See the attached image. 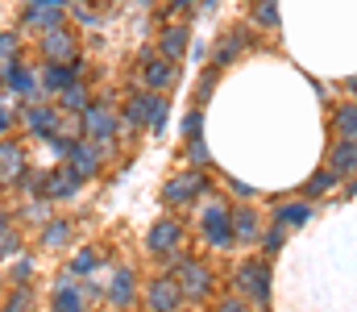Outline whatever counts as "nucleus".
<instances>
[{
  "instance_id": "33",
  "label": "nucleus",
  "mask_w": 357,
  "mask_h": 312,
  "mask_svg": "<svg viewBox=\"0 0 357 312\" xmlns=\"http://www.w3.org/2000/svg\"><path fill=\"white\" fill-rule=\"evenodd\" d=\"M4 312H33V292H29V283H25V288H13V296L4 300Z\"/></svg>"
},
{
  "instance_id": "6",
  "label": "nucleus",
  "mask_w": 357,
  "mask_h": 312,
  "mask_svg": "<svg viewBox=\"0 0 357 312\" xmlns=\"http://www.w3.org/2000/svg\"><path fill=\"white\" fill-rule=\"evenodd\" d=\"M59 121H63V112L46 101H25V108H21L25 133H33V138H42V142H50V138L59 133Z\"/></svg>"
},
{
  "instance_id": "40",
  "label": "nucleus",
  "mask_w": 357,
  "mask_h": 312,
  "mask_svg": "<svg viewBox=\"0 0 357 312\" xmlns=\"http://www.w3.org/2000/svg\"><path fill=\"white\" fill-rule=\"evenodd\" d=\"M229 188H233V192H237V196H245V200H254V196H258V192H254V188H250V184H237V179H229Z\"/></svg>"
},
{
  "instance_id": "8",
  "label": "nucleus",
  "mask_w": 357,
  "mask_h": 312,
  "mask_svg": "<svg viewBox=\"0 0 357 312\" xmlns=\"http://www.w3.org/2000/svg\"><path fill=\"white\" fill-rule=\"evenodd\" d=\"M104 158H108V150H104L100 142H91V138H75L63 163H67V167H71V171H75L79 179H91V175H96V171L104 167Z\"/></svg>"
},
{
  "instance_id": "28",
  "label": "nucleus",
  "mask_w": 357,
  "mask_h": 312,
  "mask_svg": "<svg viewBox=\"0 0 357 312\" xmlns=\"http://www.w3.org/2000/svg\"><path fill=\"white\" fill-rule=\"evenodd\" d=\"M96 267H100V250H96V246H84V250L71 258V275H91Z\"/></svg>"
},
{
  "instance_id": "23",
  "label": "nucleus",
  "mask_w": 357,
  "mask_h": 312,
  "mask_svg": "<svg viewBox=\"0 0 357 312\" xmlns=\"http://www.w3.org/2000/svg\"><path fill=\"white\" fill-rule=\"evenodd\" d=\"M59 104H63V112H75V117H79V112H84V108L91 104L88 84H84V80H71V84L59 92Z\"/></svg>"
},
{
  "instance_id": "36",
  "label": "nucleus",
  "mask_w": 357,
  "mask_h": 312,
  "mask_svg": "<svg viewBox=\"0 0 357 312\" xmlns=\"http://www.w3.org/2000/svg\"><path fill=\"white\" fill-rule=\"evenodd\" d=\"M199 129H204V108H191L183 117V138H199Z\"/></svg>"
},
{
  "instance_id": "15",
  "label": "nucleus",
  "mask_w": 357,
  "mask_h": 312,
  "mask_svg": "<svg viewBox=\"0 0 357 312\" xmlns=\"http://www.w3.org/2000/svg\"><path fill=\"white\" fill-rule=\"evenodd\" d=\"M233 237H237V246H258L262 242V216L250 205H233Z\"/></svg>"
},
{
  "instance_id": "24",
  "label": "nucleus",
  "mask_w": 357,
  "mask_h": 312,
  "mask_svg": "<svg viewBox=\"0 0 357 312\" xmlns=\"http://www.w3.org/2000/svg\"><path fill=\"white\" fill-rule=\"evenodd\" d=\"M25 25L29 29H42V34H50V29H59L63 25V8H25Z\"/></svg>"
},
{
  "instance_id": "12",
  "label": "nucleus",
  "mask_w": 357,
  "mask_h": 312,
  "mask_svg": "<svg viewBox=\"0 0 357 312\" xmlns=\"http://www.w3.org/2000/svg\"><path fill=\"white\" fill-rule=\"evenodd\" d=\"M245 46H254V29H250V25L229 29V34L220 38V46H216V54H212V67H216V71H225V67H229V63H233Z\"/></svg>"
},
{
  "instance_id": "49",
  "label": "nucleus",
  "mask_w": 357,
  "mask_h": 312,
  "mask_svg": "<svg viewBox=\"0 0 357 312\" xmlns=\"http://www.w3.org/2000/svg\"><path fill=\"white\" fill-rule=\"evenodd\" d=\"M212 4H216V0H204V8H212Z\"/></svg>"
},
{
  "instance_id": "44",
  "label": "nucleus",
  "mask_w": 357,
  "mask_h": 312,
  "mask_svg": "<svg viewBox=\"0 0 357 312\" xmlns=\"http://www.w3.org/2000/svg\"><path fill=\"white\" fill-rule=\"evenodd\" d=\"M8 67H13V59H0V88H8Z\"/></svg>"
},
{
  "instance_id": "38",
  "label": "nucleus",
  "mask_w": 357,
  "mask_h": 312,
  "mask_svg": "<svg viewBox=\"0 0 357 312\" xmlns=\"http://www.w3.org/2000/svg\"><path fill=\"white\" fill-rule=\"evenodd\" d=\"M216 75H220V71L212 67V71H208V75L199 80V92H195V101H199V104H204V101H208V96H212V88H216Z\"/></svg>"
},
{
  "instance_id": "3",
  "label": "nucleus",
  "mask_w": 357,
  "mask_h": 312,
  "mask_svg": "<svg viewBox=\"0 0 357 312\" xmlns=\"http://www.w3.org/2000/svg\"><path fill=\"white\" fill-rule=\"evenodd\" d=\"M199 233H204V242L212 246V250H233L237 246V237H233V208L225 205H204L199 208Z\"/></svg>"
},
{
  "instance_id": "42",
  "label": "nucleus",
  "mask_w": 357,
  "mask_h": 312,
  "mask_svg": "<svg viewBox=\"0 0 357 312\" xmlns=\"http://www.w3.org/2000/svg\"><path fill=\"white\" fill-rule=\"evenodd\" d=\"M33 8H67V0H29Z\"/></svg>"
},
{
  "instance_id": "4",
  "label": "nucleus",
  "mask_w": 357,
  "mask_h": 312,
  "mask_svg": "<svg viewBox=\"0 0 357 312\" xmlns=\"http://www.w3.org/2000/svg\"><path fill=\"white\" fill-rule=\"evenodd\" d=\"M79 121H84V138L100 142L104 150H112V142H116V129H121V117L112 112L108 96H104V101H96V104H88V108L79 112Z\"/></svg>"
},
{
  "instance_id": "22",
  "label": "nucleus",
  "mask_w": 357,
  "mask_h": 312,
  "mask_svg": "<svg viewBox=\"0 0 357 312\" xmlns=\"http://www.w3.org/2000/svg\"><path fill=\"white\" fill-rule=\"evenodd\" d=\"M274 221H278V225H287V229H299V225H307V221H312V205H307V200L278 205V208H274Z\"/></svg>"
},
{
  "instance_id": "20",
  "label": "nucleus",
  "mask_w": 357,
  "mask_h": 312,
  "mask_svg": "<svg viewBox=\"0 0 357 312\" xmlns=\"http://www.w3.org/2000/svg\"><path fill=\"white\" fill-rule=\"evenodd\" d=\"M183 50H187V25H167L162 34H158V54L162 59H171V63H178L183 59Z\"/></svg>"
},
{
  "instance_id": "13",
  "label": "nucleus",
  "mask_w": 357,
  "mask_h": 312,
  "mask_svg": "<svg viewBox=\"0 0 357 312\" xmlns=\"http://www.w3.org/2000/svg\"><path fill=\"white\" fill-rule=\"evenodd\" d=\"M108 304L121 309V312L137 304V279H133L129 267H116V271H112V279H108Z\"/></svg>"
},
{
  "instance_id": "19",
  "label": "nucleus",
  "mask_w": 357,
  "mask_h": 312,
  "mask_svg": "<svg viewBox=\"0 0 357 312\" xmlns=\"http://www.w3.org/2000/svg\"><path fill=\"white\" fill-rule=\"evenodd\" d=\"M333 133H337V142H357V101L333 108Z\"/></svg>"
},
{
  "instance_id": "25",
  "label": "nucleus",
  "mask_w": 357,
  "mask_h": 312,
  "mask_svg": "<svg viewBox=\"0 0 357 312\" xmlns=\"http://www.w3.org/2000/svg\"><path fill=\"white\" fill-rule=\"evenodd\" d=\"M13 188H17L25 200H33V196H42V188H46V175H42L38 167H25V171L13 179Z\"/></svg>"
},
{
  "instance_id": "35",
  "label": "nucleus",
  "mask_w": 357,
  "mask_h": 312,
  "mask_svg": "<svg viewBox=\"0 0 357 312\" xmlns=\"http://www.w3.org/2000/svg\"><path fill=\"white\" fill-rule=\"evenodd\" d=\"M33 271H38V262H33V258H25V254H21V258H17V262H13V283H17V288H25V283H29V279H33Z\"/></svg>"
},
{
  "instance_id": "34",
  "label": "nucleus",
  "mask_w": 357,
  "mask_h": 312,
  "mask_svg": "<svg viewBox=\"0 0 357 312\" xmlns=\"http://www.w3.org/2000/svg\"><path fill=\"white\" fill-rule=\"evenodd\" d=\"M187 158H191V167H208V163H212L204 138H187Z\"/></svg>"
},
{
  "instance_id": "7",
  "label": "nucleus",
  "mask_w": 357,
  "mask_h": 312,
  "mask_svg": "<svg viewBox=\"0 0 357 312\" xmlns=\"http://www.w3.org/2000/svg\"><path fill=\"white\" fill-rule=\"evenodd\" d=\"M183 288H178V279L167 271V275H154L150 283H146V309L150 312H178L183 309Z\"/></svg>"
},
{
  "instance_id": "47",
  "label": "nucleus",
  "mask_w": 357,
  "mask_h": 312,
  "mask_svg": "<svg viewBox=\"0 0 357 312\" xmlns=\"http://www.w3.org/2000/svg\"><path fill=\"white\" fill-rule=\"evenodd\" d=\"M0 229H8V212H0Z\"/></svg>"
},
{
  "instance_id": "48",
  "label": "nucleus",
  "mask_w": 357,
  "mask_h": 312,
  "mask_svg": "<svg viewBox=\"0 0 357 312\" xmlns=\"http://www.w3.org/2000/svg\"><path fill=\"white\" fill-rule=\"evenodd\" d=\"M349 196H357V179H354V184H349Z\"/></svg>"
},
{
  "instance_id": "37",
  "label": "nucleus",
  "mask_w": 357,
  "mask_h": 312,
  "mask_svg": "<svg viewBox=\"0 0 357 312\" xmlns=\"http://www.w3.org/2000/svg\"><path fill=\"white\" fill-rule=\"evenodd\" d=\"M216 312H250V300H245V296H225V300L216 304Z\"/></svg>"
},
{
  "instance_id": "26",
  "label": "nucleus",
  "mask_w": 357,
  "mask_h": 312,
  "mask_svg": "<svg viewBox=\"0 0 357 312\" xmlns=\"http://www.w3.org/2000/svg\"><path fill=\"white\" fill-rule=\"evenodd\" d=\"M71 242V221H46L42 225V246L46 250H63Z\"/></svg>"
},
{
  "instance_id": "1",
  "label": "nucleus",
  "mask_w": 357,
  "mask_h": 312,
  "mask_svg": "<svg viewBox=\"0 0 357 312\" xmlns=\"http://www.w3.org/2000/svg\"><path fill=\"white\" fill-rule=\"evenodd\" d=\"M233 288H237V296H245L250 304L270 309V288H274V279H270V262L266 258H245V262H237V271H233Z\"/></svg>"
},
{
  "instance_id": "14",
  "label": "nucleus",
  "mask_w": 357,
  "mask_h": 312,
  "mask_svg": "<svg viewBox=\"0 0 357 312\" xmlns=\"http://www.w3.org/2000/svg\"><path fill=\"white\" fill-rule=\"evenodd\" d=\"M178 242H183L178 221H158V225L146 233V250H150V254H158V258H171V254L178 250Z\"/></svg>"
},
{
  "instance_id": "32",
  "label": "nucleus",
  "mask_w": 357,
  "mask_h": 312,
  "mask_svg": "<svg viewBox=\"0 0 357 312\" xmlns=\"http://www.w3.org/2000/svg\"><path fill=\"white\" fill-rule=\"evenodd\" d=\"M17 254H21V233L8 225V229H0V262H8Z\"/></svg>"
},
{
  "instance_id": "41",
  "label": "nucleus",
  "mask_w": 357,
  "mask_h": 312,
  "mask_svg": "<svg viewBox=\"0 0 357 312\" xmlns=\"http://www.w3.org/2000/svg\"><path fill=\"white\" fill-rule=\"evenodd\" d=\"M75 17H79L84 25H91V21H96V13H91L88 4H75Z\"/></svg>"
},
{
  "instance_id": "11",
  "label": "nucleus",
  "mask_w": 357,
  "mask_h": 312,
  "mask_svg": "<svg viewBox=\"0 0 357 312\" xmlns=\"http://www.w3.org/2000/svg\"><path fill=\"white\" fill-rule=\"evenodd\" d=\"M142 84H146L150 92H171L178 84V63L162 59V54L146 59V63H142Z\"/></svg>"
},
{
  "instance_id": "51",
  "label": "nucleus",
  "mask_w": 357,
  "mask_h": 312,
  "mask_svg": "<svg viewBox=\"0 0 357 312\" xmlns=\"http://www.w3.org/2000/svg\"><path fill=\"white\" fill-rule=\"evenodd\" d=\"M0 192H4V179H0Z\"/></svg>"
},
{
  "instance_id": "45",
  "label": "nucleus",
  "mask_w": 357,
  "mask_h": 312,
  "mask_svg": "<svg viewBox=\"0 0 357 312\" xmlns=\"http://www.w3.org/2000/svg\"><path fill=\"white\" fill-rule=\"evenodd\" d=\"M171 4H175L178 13H187V8H195V0H171Z\"/></svg>"
},
{
  "instance_id": "29",
  "label": "nucleus",
  "mask_w": 357,
  "mask_h": 312,
  "mask_svg": "<svg viewBox=\"0 0 357 312\" xmlns=\"http://www.w3.org/2000/svg\"><path fill=\"white\" fill-rule=\"evenodd\" d=\"M254 21L262 29H278V0H254Z\"/></svg>"
},
{
  "instance_id": "5",
  "label": "nucleus",
  "mask_w": 357,
  "mask_h": 312,
  "mask_svg": "<svg viewBox=\"0 0 357 312\" xmlns=\"http://www.w3.org/2000/svg\"><path fill=\"white\" fill-rule=\"evenodd\" d=\"M204 192H208V175H204V167H191V171H178L167 179L162 200L167 205H195Z\"/></svg>"
},
{
  "instance_id": "10",
  "label": "nucleus",
  "mask_w": 357,
  "mask_h": 312,
  "mask_svg": "<svg viewBox=\"0 0 357 312\" xmlns=\"http://www.w3.org/2000/svg\"><path fill=\"white\" fill-rule=\"evenodd\" d=\"M79 188H84V179H79L71 167H54V171L46 175L42 200H50V205H63V200H75V196H79Z\"/></svg>"
},
{
  "instance_id": "17",
  "label": "nucleus",
  "mask_w": 357,
  "mask_h": 312,
  "mask_svg": "<svg viewBox=\"0 0 357 312\" xmlns=\"http://www.w3.org/2000/svg\"><path fill=\"white\" fill-rule=\"evenodd\" d=\"M29 163H25V150H21V142H13V138H0V179L4 184H13L21 171H25Z\"/></svg>"
},
{
  "instance_id": "52",
  "label": "nucleus",
  "mask_w": 357,
  "mask_h": 312,
  "mask_svg": "<svg viewBox=\"0 0 357 312\" xmlns=\"http://www.w3.org/2000/svg\"><path fill=\"white\" fill-rule=\"evenodd\" d=\"M112 312H121V309H112Z\"/></svg>"
},
{
  "instance_id": "30",
  "label": "nucleus",
  "mask_w": 357,
  "mask_h": 312,
  "mask_svg": "<svg viewBox=\"0 0 357 312\" xmlns=\"http://www.w3.org/2000/svg\"><path fill=\"white\" fill-rule=\"evenodd\" d=\"M21 221H29V225H46L50 221V200H25V208H21Z\"/></svg>"
},
{
  "instance_id": "21",
  "label": "nucleus",
  "mask_w": 357,
  "mask_h": 312,
  "mask_svg": "<svg viewBox=\"0 0 357 312\" xmlns=\"http://www.w3.org/2000/svg\"><path fill=\"white\" fill-rule=\"evenodd\" d=\"M50 309L54 312H84V292H79L75 283H54Z\"/></svg>"
},
{
  "instance_id": "43",
  "label": "nucleus",
  "mask_w": 357,
  "mask_h": 312,
  "mask_svg": "<svg viewBox=\"0 0 357 312\" xmlns=\"http://www.w3.org/2000/svg\"><path fill=\"white\" fill-rule=\"evenodd\" d=\"M8 129H13V112H8V108H0V138H4Z\"/></svg>"
},
{
  "instance_id": "39",
  "label": "nucleus",
  "mask_w": 357,
  "mask_h": 312,
  "mask_svg": "<svg viewBox=\"0 0 357 312\" xmlns=\"http://www.w3.org/2000/svg\"><path fill=\"white\" fill-rule=\"evenodd\" d=\"M0 59H17V34H0Z\"/></svg>"
},
{
  "instance_id": "9",
  "label": "nucleus",
  "mask_w": 357,
  "mask_h": 312,
  "mask_svg": "<svg viewBox=\"0 0 357 312\" xmlns=\"http://www.w3.org/2000/svg\"><path fill=\"white\" fill-rule=\"evenodd\" d=\"M38 50H42V59H46V63H71V59H79V34H75V29H67V25H59V29L42 34Z\"/></svg>"
},
{
  "instance_id": "18",
  "label": "nucleus",
  "mask_w": 357,
  "mask_h": 312,
  "mask_svg": "<svg viewBox=\"0 0 357 312\" xmlns=\"http://www.w3.org/2000/svg\"><path fill=\"white\" fill-rule=\"evenodd\" d=\"M328 171L337 179H354L357 175V142H337L328 150Z\"/></svg>"
},
{
  "instance_id": "31",
  "label": "nucleus",
  "mask_w": 357,
  "mask_h": 312,
  "mask_svg": "<svg viewBox=\"0 0 357 312\" xmlns=\"http://www.w3.org/2000/svg\"><path fill=\"white\" fill-rule=\"evenodd\" d=\"M282 242H287V225H278V221H274L270 229H262V242H258V246H262V254H278V250H282Z\"/></svg>"
},
{
  "instance_id": "27",
  "label": "nucleus",
  "mask_w": 357,
  "mask_h": 312,
  "mask_svg": "<svg viewBox=\"0 0 357 312\" xmlns=\"http://www.w3.org/2000/svg\"><path fill=\"white\" fill-rule=\"evenodd\" d=\"M337 184H341V179H337V175L324 167V171H316V175L303 184V200H320V196H324V192H333Z\"/></svg>"
},
{
  "instance_id": "16",
  "label": "nucleus",
  "mask_w": 357,
  "mask_h": 312,
  "mask_svg": "<svg viewBox=\"0 0 357 312\" xmlns=\"http://www.w3.org/2000/svg\"><path fill=\"white\" fill-rule=\"evenodd\" d=\"M8 92H17L21 101H42V96H46L38 71H33V67H21L17 59H13V67H8Z\"/></svg>"
},
{
  "instance_id": "50",
  "label": "nucleus",
  "mask_w": 357,
  "mask_h": 312,
  "mask_svg": "<svg viewBox=\"0 0 357 312\" xmlns=\"http://www.w3.org/2000/svg\"><path fill=\"white\" fill-rule=\"evenodd\" d=\"M71 4H88V0H71Z\"/></svg>"
},
{
  "instance_id": "46",
  "label": "nucleus",
  "mask_w": 357,
  "mask_h": 312,
  "mask_svg": "<svg viewBox=\"0 0 357 312\" xmlns=\"http://www.w3.org/2000/svg\"><path fill=\"white\" fill-rule=\"evenodd\" d=\"M345 88H349V92L357 96V75H349V80H345Z\"/></svg>"
},
{
  "instance_id": "2",
  "label": "nucleus",
  "mask_w": 357,
  "mask_h": 312,
  "mask_svg": "<svg viewBox=\"0 0 357 312\" xmlns=\"http://www.w3.org/2000/svg\"><path fill=\"white\" fill-rule=\"evenodd\" d=\"M167 267H171V275L178 279V288H183V296L187 300H204V296H212V288H216V279H212V271L199 262V258H187L183 250H175L171 258H162Z\"/></svg>"
}]
</instances>
